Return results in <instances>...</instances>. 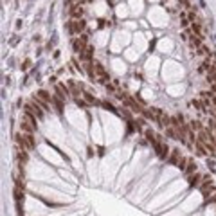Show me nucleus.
Returning <instances> with one entry per match:
<instances>
[{
	"instance_id": "f03ea898",
	"label": "nucleus",
	"mask_w": 216,
	"mask_h": 216,
	"mask_svg": "<svg viewBox=\"0 0 216 216\" xmlns=\"http://www.w3.org/2000/svg\"><path fill=\"white\" fill-rule=\"evenodd\" d=\"M15 141H16V144H18V148H20V150H25V151L31 150V148H29V142H27V139H25V135H24L22 131L15 135Z\"/></svg>"
},
{
	"instance_id": "a878e982",
	"label": "nucleus",
	"mask_w": 216,
	"mask_h": 216,
	"mask_svg": "<svg viewBox=\"0 0 216 216\" xmlns=\"http://www.w3.org/2000/svg\"><path fill=\"white\" fill-rule=\"evenodd\" d=\"M189 25V20L187 18H182V27H187Z\"/></svg>"
},
{
	"instance_id": "7ed1b4c3",
	"label": "nucleus",
	"mask_w": 216,
	"mask_h": 216,
	"mask_svg": "<svg viewBox=\"0 0 216 216\" xmlns=\"http://www.w3.org/2000/svg\"><path fill=\"white\" fill-rule=\"evenodd\" d=\"M56 94H58L59 99H67L70 92H69V88H67L63 83H58V85H56Z\"/></svg>"
},
{
	"instance_id": "aec40b11",
	"label": "nucleus",
	"mask_w": 216,
	"mask_h": 216,
	"mask_svg": "<svg viewBox=\"0 0 216 216\" xmlns=\"http://www.w3.org/2000/svg\"><path fill=\"white\" fill-rule=\"evenodd\" d=\"M22 133H24V131H22ZM24 135H25V139H27V142H29V148L33 150V148H34V137H33V133H24Z\"/></svg>"
},
{
	"instance_id": "9d476101",
	"label": "nucleus",
	"mask_w": 216,
	"mask_h": 216,
	"mask_svg": "<svg viewBox=\"0 0 216 216\" xmlns=\"http://www.w3.org/2000/svg\"><path fill=\"white\" fill-rule=\"evenodd\" d=\"M169 153H171L169 146H168L166 142H162V144H160V151H159V157H160V159H168Z\"/></svg>"
},
{
	"instance_id": "1a4fd4ad",
	"label": "nucleus",
	"mask_w": 216,
	"mask_h": 216,
	"mask_svg": "<svg viewBox=\"0 0 216 216\" xmlns=\"http://www.w3.org/2000/svg\"><path fill=\"white\" fill-rule=\"evenodd\" d=\"M159 126H160V128H168V126H171V117L166 115V114H162V115L159 117Z\"/></svg>"
},
{
	"instance_id": "6ab92c4d",
	"label": "nucleus",
	"mask_w": 216,
	"mask_h": 216,
	"mask_svg": "<svg viewBox=\"0 0 216 216\" xmlns=\"http://www.w3.org/2000/svg\"><path fill=\"white\" fill-rule=\"evenodd\" d=\"M189 128L194 131V130H196V131H200V130H203V126H202V122L200 121H191V124H189Z\"/></svg>"
},
{
	"instance_id": "0eeeda50",
	"label": "nucleus",
	"mask_w": 216,
	"mask_h": 216,
	"mask_svg": "<svg viewBox=\"0 0 216 216\" xmlns=\"http://www.w3.org/2000/svg\"><path fill=\"white\" fill-rule=\"evenodd\" d=\"M200 180H202V175H198V173L189 175V186L191 187H198L200 186Z\"/></svg>"
},
{
	"instance_id": "cd10ccee",
	"label": "nucleus",
	"mask_w": 216,
	"mask_h": 216,
	"mask_svg": "<svg viewBox=\"0 0 216 216\" xmlns=\"http://www.w3.org/2000/svg\"><path fill=\"white\" fill-rule=\"evenodd\" d=\"M29 65H31V61H29V59H25V61H24V65H22V69H27Z\"/></svg>"
},
{
	"instance_id": "39448f33",
	"label": "nucleus",
	"mask_w": 216,
	"mask_h": 216,
	"mask_svg": "<svg viewBox=\"0 0 216 216\" xmlns=\"http://www.w3.org/2000/svg\"><path fill=\"white\" fill-rule=\"evenodd\" d=\"M180 159H182V157H180V150H178V148H175V150H171V153H169L168 162H169V164H175V166H177Z\"/></svg>"
},
{
	"instance_id": "4468645a",
	"label": "nucleus",
	"mask_w": 216,
	"mask_h": 216,
	"mask_svg": "<svg viewBox=\"0 0 216 216\" xmlns=\"http://www.w3.org/2000/svg\"><path fill=\"white\" fill-rule=\"evenodd\" d=\"M72 45H74V50H76V52H79V54H81V52H83V50L87 49V47H85V43L81 42V40H74V43H72Z\"/></svg>"
},
{
	"instance_id": "4be33fe9",
	"label": "nucleus",
	"mask_w": 216,
	"mask_h": 216,
	"mask_svg": "<svg viewBox=\"0 0 216 216\" xmlns=\"http://www.w3.org/2000/svg\"><path fill=\"white\" fill-rule=\"evenodd\" d=\"M31 105H33V103H31ZM33 108H34V114H36V117H38V119H42V115H43V114H42V108H38L36 105H33Z\"/></svg>"
},
{
	"instance_id": "f257e3e1",
	"label": "nucleus",
	"mask_w": 216,
	"mask_h": 216,
	"mask_svg": "<svg viewBox=\"0 0 216 216\" xmlns=\"http://www.w3.org/2000/svg\"><path fill=\"white\" fill-rule=\"evenodd\" d=\"M34 130H36V126H33V122H31L29 119H25V115H24L22 122H20V131H24V133H34Z\"/></svg>"
},
{
	"instance_id": "a211bd4d",
	"label": "nucleus",
	"mask_w": 216,
	"mask_h": 216,
	"mask_svg": "<svg viewBox=\"0 0 216 216\" xmlns=\"http://www.w3.org/2000/svg\"><path fill=\"white\" fill-rule=\"evenodd\" d=\"M187 164H189V159H186V157H182V159L178 160V164H177V168L184 171V169H186V168H187Z\"/></svg>"
},
{
	"instance_id": "20e7f679",
	"label": "nucleus",
	"mask_w": 216,
	"mask_h": 216,
	"mask_svg": "<svg viewBox=\"0 0 216 216\" xmlns=\"http://www.w3.org/2000/svg\"><path fill=\"white\" fill-rule=\"evenodd\" d=\"M69 29H70V33H79V31L85 29V22L83 20H74V22H70Z\"/></svg>"
},
{
	"instance_id": "ddd939ff",
	"label": "nucleus",
	"mask_w": 216,
	"mask_h": 216,
	"mask_svg": "<svg viewBox=\"0 0 216 216\" xmlns=\"http://www.w3.org/2000/svg\"><path fill=\"white\" fill-rule=\"evenodd\" d=\"M83 97L87 99V103H88V105H96V106H99V105H101V101H97L94 96H90L88 92H83Z\"/></svg>"
},
{
	"instance_id": "dca6fc26",
	"label": "nucleus",
	"mask_w": 216,
	"mask_h": 216,
	"mask_svg": "<svg viewBox=\"0 0 216 216\" xmlns=\"http://www.w3.org/2000/svg\"><path fill=\"white\" fill-rule=\"evenodd\" d=\"M184 173H186V175H193V173H196V164H194L193 160H189V164H187V168L184 169Z\"/></svg>"
},
{
	"instance_id": "bb28decb",
	"label": "nucleus",
	"mask_w": 216,
	"mask_h": 216,
	"mask_svg": "<svg viewBox=\"0 0 216 216\" xmlns=\"http://www.w3.org/2000/svg\"><path fill=\"white\" fill-rule=\"evenodd\" d=\"M194 18H196V15L191 11V13H189V22H194Z\"/></svg>"
},
{
	"instance_id": "b1692460",
	"label": "nucleus",
	"mask_w": 216,
	"mask_h": 216,
	"mask_svg": "<svg viewBox=\"0 0 216 216\" xmlns=\"http://www.w3.org/2000/svg\"><path fill=\"white\" fill-rule=\"evenodd\" d=\"M76 103H78V105H79V106H83V108H85V106H88V103H85V101H81L79 97H76Z\"/></svg>"
},
{
	"instance_id": "6e6552de",
	"label": "nucleus",
	"mask_w": 216,
	"mask_h": 216,
	"mask_svg": "<svg viewBox=\"0 0 216 216\" xmlns=\"http://www.w3.org/2000/svg\"><path fill=\"white\" fill-rule=\"evenodd\" d=\"M31 103H33V105H36V106H40L42 110H50V108H49V103H47V101H43V99H40L38 96H34Z\"/></svg>"
},
{
	"instance_id": "f8f14e48",
	"label": "nucleus",
	"mask_w": 216,
	"mask_h": 216,
	"mask_svg": "<svg viewBox=\"0 0 216 216\" xmlns=\"http://www.w3.org/2000/svg\"><path fill=\"white\" fill-rule=\"evenodd\" d=\"M142 115L146 117V119H150L151 122H159V119H157V115H155V112H153V108H151V110H146V108H144V110H142Z\"/></svg>"
},
{
	"instance_id": "412c9836",
	"label": "nucleus",
	"mask_w": 216,
	"mask_h": 216,
	"mask_svg": "<svg viewBox=\"0 0 216 216\" xmlns=\"http://www.w3.org/2000/svg\"><path fill=\"white\" fill-rule=\"evenodd\" d=\"M193 106H194V108H198V110H205L203 101H198V99H194V101H193Z\"/></svg>"
},
{
	"instance_id": "2eb2a0df",
	"label": "nucleus",
	"mask_w": 216,
	"mask_h": 216,
	"mask_svg": "<svg viewBox=\"0 0 216 216\" xmlns=\"http://www.w3.org/2000/svg\"><path fill=\"white\" fill-rule=\"evenodd\" d=\"M36 96H38L40 99L47 101V103H50V101H52V97H50V94H49V92H45V90H38V92H36Z\"/></svg>"
},
{
	"instance_id": "c85d7f7f",
	"label": "nucleus",
	"mask_w": 216,
	"mask_h": 216,
	"mask_svg": "<svg viewBox=\"0 0 216 216\" xmlns=\"http://www.w3.org/2000/svg\"><path fill=\"white\" fill-rule=\"evenodd\" d=\"M213 72H214V74H216V61H214V63H213Z\"/></svg>"
},
{
	"instance_id": "423d86ee",
	"label": "nucleus",
	"mask_w": 216,
	"mask_h": 216,
	"mask_svg": "<svg viewBox=\"0 0 216 216\" xmlns=\"http://www.w3.org/2000/svg\"><path fill=\"white\" fill-rule=\"evenodd\" d=\"M70 16L72 18H76V20H81V16H83V7H81V6H72L70 7Z\"/></svg>"
},
{
	"instance_id": "9b49d317",
	"label": "nucleus",
	"mask_w": 216,
	"mask_h": 216,
	"mask_svg": "<svg viewBox=\"0 0 216 216\" xmlns=\"http://www.w3.org/2000/svg\"><path fill=\"white\" fill-rule=\"evenodd\" d=\"M92 54H94V49H92V47H87L83 52L79 54V58L83 59V61H90V59H92Z\"/></svg>"
},
{
	"instance_id": "393cba45",
	"label": "nucleus",
	"mask_w": 216,
	"mask_h": 216,
	"mask_svg": "<svg viewBox=\"0 0 216 216\" xmlns=\"http://www.w3.org/2000/svg\"><path fill=\"white\" fill-rule=\"evenodd\" d=\"M79 40H81V42H83V43L87 45V42H88V36H87V34H81V36H79Z\"/></svg>"
},
{
	"instance_id": "f3484780",
	"label": "nucleus",
	"mask_w": 216,
	"mask_h": 216,
	"mask_svg": "<svg viewBox=\"0 0 216 216\" xmlns=\"http://www.w3.org/2000/svg\"><path fill=\"white\" fill-rule=\"evenodd\" d=\"M15 200H16V202L24 200V189H22V187H16V186H15Z\"/></svg>"
},
{
	"instance_id": "5701e85b",
	"label": "nucleus",
	"mask_w": 216,
	"mask_h": 216,
	"mask_svg": "<svg viewBox=\"0 0 216 216\" xmlns=\"http://www.w3.org/2000/svg\"><path fill=\"white\" fill-rule=\"evenodd\" d=\"M101 105H103V108H105V110H110V112H114V110H115V108H114V106H112V105H110V103H108V101H103V103H101Z\"/></svg>"
}]
</instances>
